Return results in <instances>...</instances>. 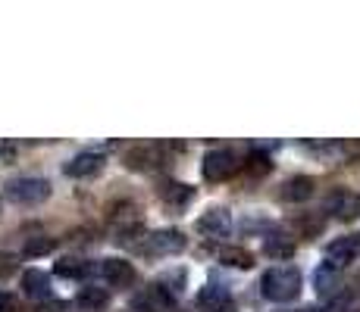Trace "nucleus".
<instances>
[{"label": "nucleus", "mask_w": 360, "mask_h": 312, "mask_svg": "<svg viewBox=\"0 0 360 312\" xmlns=\"http://www.w3.org/2000/svg\"><path fill=\"white\" fill-rule=\"evenodd\" d=\"M360 253V234H351V238H338L332 240V244L326 247V262L335 269L348 266V262H354Z\"/></svg>", "instance_id": "nucleus-9"}, {"label": "nucleus", "mask_w": 360, "mask_h": 312, "mask_svg": "<svg viewBox=\"0 0 360 312\" xmlns=\"http://www.w3.org/2000/svg\"><path fill=\"white\" fill-rule=\"evenodd\" d=\"M219 262L232 269H254V253L245 247H223L219 250Z\"/></svg>", "instance_id": "nucleus-17"}, {"label": "nucleus", "mask_w": 360, "mask_h": 312, "mask_svg": "<svg viewBox=\"0 0 360 312\" xmlns=\"http://www.w3.org/2000/svg\"><path fill=\"white\" fill-rule=\"evenodd\" d=\"M160 197H163V203H169V206H185L191 197H195V187L182 184V182H163Z\"/></svg>", "instance_id": "nucleus-14"}, {"label": "nucleus", "mask_w": 360, "mask_h": 312, "mask_svg": "<svg viewBox=\"0 0 360 312\" xmlns=\"http://www.w3.org/2000/svg\"><path fill=\"white\" fill-rule=\"evenodd\" d=\"M0 154H4L6 159H10V156H13V147H10V144H0Z\"/></svg>", "instance_id": "nucleus-25"}, {"label": "nucleus", "mask_w": 360, "mask_h": 312, "mask_svg": "<svg viewBox=\"0 0 360 312\" xmlns=\"http://www.w3.org/2000/svg\"><path fill=\"white\" fill-rule=\"evenodd\" d=\"M53 247H57L53 238H32L29 244H25V256H44V253H51Z\"/></svg>", "instance_id": "nucleus-22"}, {"label": "nucleus", "mask_w": 360, "mask_h": 312, "mask_svg": "<svg viewBox=\"0 0 360 312\" xmlns=\"http://www.w3.org/2000/svg\"><path fill=\"white\" fill-rule=\"evenodd\" d=\"M6 197H10L13 203H19V206H34V203H41V200L51 197V182L34 178V175L13 178V182L6 184Z\"/></svg>", "instance_id": "nucleus-2"}, {"label": "nucleus", "mask_w": 360, "mask_h": 312, "mask_svg": "<svg viewBox=\"0 0 360 312\" xmlns=\"http://www.w3.org/2000/svg\"><path fill=\"white\" fill-rule=\"evenodd\" d=\"M260 290L266 300L273 303H288L301 294V272L295 266H273L263 272L260 278Z\"/></svg>", "instance_id": "nucleus-1"}, {"label": "nucleus", "mask_w": 360, "mask_h": 312, "mask_svg": "<svg viewBox=\"0 0 360 312\" xmlns=\"http://www.w3.org/2000/svg\"><path fill=\"white\" fill-rule=\"evenodd\" d=\"M19 269V256L16 253H0V278H10Z\"/></svg>", "instance_id": "nucleus-23"}, {"label": "nucleus", "mask_w": 360, "mask_h": 312, "mask_svg": "<svg viewBox=\"0 0 360 312\" xmlns=\"http://www.w3.org/2000/svg\"><path fill=\"white\" fill-rule=\"evenodd\" d=\"M75 303H79L82 309H88V312H98L103 309L110 303V294H107V287H82L79 290V297H75Z\"/></svg>", "instance_id": "nucleus-16"}, {"label": "nucleus", "mask_w": 360, "mask_h": 312, "mask_svg": "<svg viewBox=\"0 0 360 312\" xmlns=\"http://www.w3.org/2000/svg\"><path fill=\"white\" fill-rule=\"evenodd\" d=\"M241 169V159L235 150H210L204 156V178L207 182H226Z\"/></svg>", "instance_id": "nucleus-3"}, {"label": "nucleus", "mask_w": 360, "mask_h": 312, "mask_svg": "<svg viewBox=\"0 0 360 312\" xmlns=\"http://www.w3.org/2000/svg\"><path fill=\"white\" fill-rule=\"evenodd\" d=\"M314 187H316V182L310 175H295V178H288V182L282 184L279 197L285 200V203H304V200L314 197Z\"/></svg>", "instance_id": "nucleus-12"}, {"label": "nucleus", "mask_w": 360, "mask_h": 312, "mask_svg": "<svg viewBox=\"0 0 360 312\" xmlns=\"http://www.w3.org/2000/svg\"><path fill=\"white\" fill-rule=\"evenodd\" d=\"M314 281H316V294H320V297H332V294H335V287H338V269L326 262V266L316 269V278Z\"/></svg>", "instance_id": "nucleus-18"}, {"label": "nucleus", "mask_w": 360, "mask_h": 312, "mask_svg": "<svg viewBox=\"0 0 360 312\" xmlns=\"http://www.w3.org/2000/svg\"><path fill=\"white\" fill-rule=\"evenodd\" d=\"M0 312H13V300L6 294H0Z\"/></svg>", "instance_id": "nucleus-24"}, {"label": "nucleus", "mask_w": 360, "mask_h": 312, "mask_svg": "<svg viewBox=\"0 0 360 312\" xmlns=\"http://www.w3.org/2000/svg\"><path fill=\"white\" fill-rule=\"evenodd\" d=\"M297 312H316V309H297Z\"/></svg>", "instance_id": "nucleus-26"}, {"label": "nucleus", "mask_w": 360, "mask_h": 312, "mask_svg": "<svg viewBox=\"0 0 360 312\" xmlns=\"http://www.w3.org/2000/svg\"><path fill=\"white\" fill-rule=\"evenodd\" d=\"M198 300L204 303V306H217V309H219V303L229 300V290H226V287H217V284H207V287L200 290Z\"/></svg>", "instance_id": "nucleus-21"}, {"label": "nucleus", "mask_w": 360, "mask_h": 312, "mask_svg": "<svg viewBox=\"0 0 360 312\" xmlns=\"http://www.w3.org/2000/svg\"><path fill=\"white\" fill-rule=\"evenodd\" d=\"M103 163H107V156L103 154H94V150H85V154L72 156L66 163V175L69 178H88V175H98L103 169Z\"/></svg>", "instance_id": "nucleus-10"}, {"label": "nucleus", "mask_w": 360, "mask_h": 312, "mask_svg": "<svg viewBox=\"0 0 360 312\" xmlns=\"http://www.w3.org/2000/svg\"><path fill=\"white\" fill-rule=\"evenodd\" d=\"M229 231H232V216H229V210H210V212H204V216L198 219V234L200 238H207V240H219V238H229Z\"/></svg>", "instance_id": "nucleus-7"}, {"label": "nucleus", "mask_w": 360, "mask_h": 312, "mask_svg": "<svg viewBox=\"0 0 360 312\" xmlns=\"http://www.w3.org/2000/svg\"><path fill=\"white\" fill-rule=\"evenodd\" d=\"M172 303L176 294H169L163 284H150L131 300V312H172Z\"/></svg>", "instance_id": "nucleus-5"}, {"label": "nucleus", "mask_w": 360, "mask_h": 312, "mask_svg": "<svg viewBox=\"0 0 360 312\" xmlns=\"http://www.w3.org/2000/svg\"><path fill=\"white\" fill-rule=\"evenodd\" d=\"M263 253H266L269 259H288V256H295V240L285 238V234H269V238L263 240Z\"/></svg>", "instance_id": "nucleus-15"}, {"label": "nucleus", "mask_w": 360, "mask_h": 312, "mask_svg": "<svg viewBox=\"0 0 360 312\" xmlns=\"http://www.w3.org/2000/svg\"><path fill=\"white\" fill-rule=\"evenodd\" d=\"M126 163H129V169H135V172H150L160 163H166V147L163 144H141V147H131L126 154Z\"/></svg>", "instance_id": "nucleus-8"}, {"label": "nucleus", "mask_w": 360, "mask_h": 312, "mask_svg": "<svg viewBox=\"0 0 360 312\" xmlns=\"http://www.w3.org/2000/svg\"><path fill=\"white\" fill-rule=\"evenodd\" d=\"M101 275L107 278L110 284H116V287H129L131 281H135V266H131L129 259H103L101 262Z\"/></svg>", "instance_id": "nucleus-11"}, {"label": "nucleus", "mask_w": 360, "mask_h": 312, "mask_svg": "<svg viewBox=\"0 0 360 312\" xmlns=\"http://www.w3.org/2000/svg\"><path fill=\"white\" fill-rule=\"evenodd\" d=\"M295 228L304 238H316V234L323 231V216L320 212H301V216L295 219Z\"/></svg>", "instance_id": "nucleus-20"}, {"label": "nucleus", "mask_w": 360, "mask_h": 312, "mask_svg": "<svg viewBox=\"0 0 360 312\" xmlns=\"http://www.w3.org/2000/svg\"><path fill=\"white\" fill-rule=\"evenodd\" d=\"M88 272H91V262L75 259V256H63V259L57 262V275H60V278H85Z\"/></svg>", "instance_id": "nucleus-19"}, {"label": "nucleus", "mask_w": 360, "mask_h": 312, "mask_svg": "<svg viewBox=\"0 0 360 312\" xmlns=\"http://www.w3.org/2000/svg\"><path fill=\"white\" fill-rule=\"evenodd\" d=\"M141 250L150 256H169V253H182L185 250V234L169 228V231H157L150 238L141 240Z\"/></svg>", "instance_id": "nucleus-6"}, {"label": "nucleus", "mask_w": 360, "mask_h": 312, "mask_svg": "<svg viewBox=\"0 0 360 312\" xmlns=\"http://www.w3.org/2000/svg\"><path fill=\"white\" fill-rule=\"evenodd\" d=\"M323 210L332 212L335 219L342 222H351L360 216V194L348 191V187H335V191L326 194V203H323Z\"/></svg>", "instance_id": "nucleus-4"}, {"label": "nucleus", "mask_w": 360, "mask_h": 312, "mask_svg": "<svg viewBox=\"0 0 360 312\" xmlns=\"http://www.w3.org/2000/svg\"><path fill=\"white\" fill-rule=\"evenodd\" d=\"M22 290L32 300H47L51 297V275H44L41 269H29L22 275Z\"/></svg>", "instance_id": "nucleus-13"}]
</instances>
